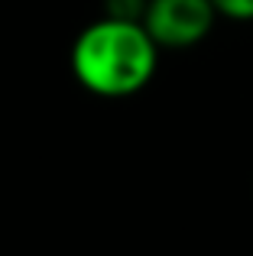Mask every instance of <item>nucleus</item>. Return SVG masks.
<instances>
[{"label": "nucleus", "instance_id": "f257e3e1", "mask_svg": "<svg viewBox=\"0 0 253 256\" xmlns=\"http://www.w3.org/2000/svg\"><path fill=\"white\" fill-rule=\"evenodd\" d=\"M159 46L136 20L101 16L88 23L72 46V72L98 98H130L152 82Z\"/></svg>", "mask_w": 253, "mask_h": 256}, {"label": "nucleus", "instance_id": "f03ea898", "mask_svg": "<svg viewBox=\"0 0 253 256\" xmlns=\"http://www.w3.org/2000/svg\"><path fill=\"white\" fill-rule=\"evenodd\" d=\"M218 10L211 0H150L143 26L159 49H192L214 30Z\"/></svg>", "mask_w": 253, "mask_h": 256}, {"label": "nucleus", "instance_id": "7ed1b4c3", "mask_svg": "<svg viewBox=\"0 0 253 256\" xmlns=\"http://www.w3.org/2000/svg\"><path fill=\"white\" fill-rule=\"evenodd\" d=\"M146 4H150V0H108V16H117V20H136V23H143Z\"/></svg>", "mask_w": 253, "mask_h": 256}, {"label": "nucleus", "instance_id": "20e7f679", "mask_svg": "<svg viewBox=\"0 0 253 256\" xmlns=\"http://www.w3.org/2000/svg\"><path fill=\"white\" fill-rule=\"evenodd\" d=\"M218 16L228 20H253V0H211Z\"/></svg>", "mask_w": 253, "mask_h": 256}]
</instances>
